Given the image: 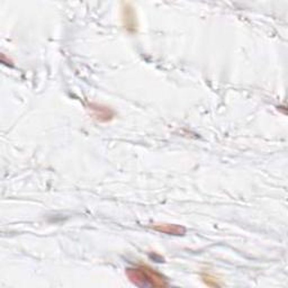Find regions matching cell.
Returning a JSON list of instances; mask_svg holds the SVG:
<instances>
[{
    "label": "cell",
    "mask_w": 288,
    "mask_h": 288,
    "mask_svg": "<svg viewBox=\"0 0 288 288\" xmlns=\"http://www.w3.org/2000/svg\"><path fill=\"white\" fill-rule=\"evenodd\" d=\"M155 231L160 232V233H165V234H169V235H184L186 233V229L181 225H177V224H154L152 227Z\"/></svg>",
    "instance_id": "2"
},
{
    "label": "cell",
    "mask_w": 288,
    "mask_h": 288,
    "mask_svg": "<svg viewBox=\"0 0 288 288\" xmlns=\"http://www.w3.org/2000/svg\"><path fill=\"white\" fill-rule=\"evenodd\" d=\"M126 275L131 283L139 287H167L169 285L165 276L147 266L127 268Z\"/></svg>",
    "instance_id": "1"
},
{
    "label": "cell",
    "mask_w": 288,
    "mask_h": 288,
    "mask_svg": "<svg viewBox=\"0 0 288 288\" xmlns=\"http://www.w3.org/2000/svg\"><path fill=\"white\" fill-rule=\"evenodd\" d=\"M90 110L92 111V115L99 122H107V120H111L114 116V113L111 111L108 107H104L102 105H97V104H91Z\"/></svg>",
    "instance_id": "3"
}]
</instances>
